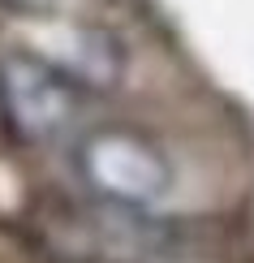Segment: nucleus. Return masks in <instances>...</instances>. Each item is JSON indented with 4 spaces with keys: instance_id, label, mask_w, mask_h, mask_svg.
I'll use <instances>...</instances> for the list:
<instances>
[{
    "instance_id": "obj_1",
    "label": "nucleus",
    "mask_w": 254,
    "mask_h": 263,
    "mask_svg": "<svg viewBox=\"0 0 254 263\" xmlns=\"http://www.w3.org/2000/svg\"><path fill=\"white\" fill-rule=\"evenodd\" d=\"M78 168L95 194L129 207L160 203L172 185L168 160L129 129H95L78 151Z\"/></svg>"
},
{
    "instance_id": "obj_2",
    "label": "nucleus",
    "mask_w": 254,
    "mask_h": 263,
    "mask_svg": "<svg viewBox=\"0 0 254 263\" xmlns=\"http://www.w3.org/2000/svg\"><path fill=\"white\" fill-rule=\"evenodd\" d=\"M0 100L26 138H52L78 117V86L52 61L13 52L0 61Z\"/></svg>"
},
{
    "instance_id": "obj_3",
    "label": "nucleus",
    "mask_w": 254,
    "mask_h": 263,
    "mask_svg": "<svg viewBox=\"0 0 254 263\" xmlns=\"http://www.w3.org/2000/svg\"><path fill=\"white\" fill-rule=\"evenodd\" d=\"M5 5H17V9H39V5H48V0H5Z\"/></svg>"
}]
</instances>
